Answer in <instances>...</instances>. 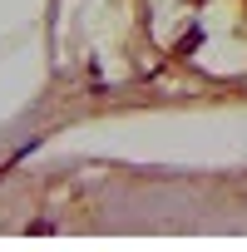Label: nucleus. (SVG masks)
Masks as SVG:
<instances>
[{
    "label": "nucleus",
    "instance_id": "nucleus-1",
    "mask_svg": "<svg viewBox=\"0 0 247 252\" xmlns=\"http://www.w3.org/2000/svg\"><path fill=\"white\" fill-rule=\"evenodd\" d=\"M198 45H203V25H193V30H188V35L178 40V50H173V55H178V60H188V55H193Z\"/></svg>",
    "mask_w": 247,
    "mask_h": 252
}]
</instances>
